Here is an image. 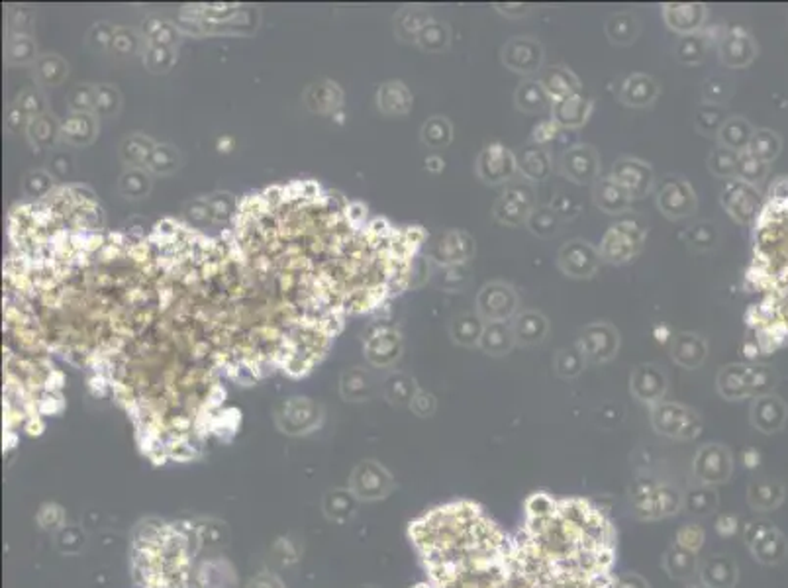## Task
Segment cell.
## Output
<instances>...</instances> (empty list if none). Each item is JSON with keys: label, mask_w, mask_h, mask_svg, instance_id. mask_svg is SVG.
Instances as JSON below:
<instances>
[{"label": "cell", "mask_w": 788, "mask_h": 588, "mask_svg": "<svg viewBox=\"0 0 788 588\" xmlns=\"http://www.w3.org/2000/svg\"><path fill=\"white\" fill-rule=\"evenodd\" d=\"M631 514L644 522L675 516L683 508V494L675 486L655 483L649 478H638L630 488Z\"/></svg>", "instance_id": "obj_1"}, {"label": "cell", "mask_w": 788, "mask_h": 588, "mask_svg": "<svg viewBox=\"0 0 788 588\" xmlns=\"http://www.w3.org/2000/svg\"><path fill=\"white\" fill-rule=\"evenodd\" d=\"M716 532L719 535H726V537L735 535L739 532L737 518L732 516V514H722V516L716 519Z\"/></svg>", "instance_id": "obj_54"}, {"label": "cell", "mask_w": 788, "mask_h": 588, "mask_svg": "<svg viewBox=\"0 0 788 588\" xmlns=\"http://www.w3.org/2000/svg\"><path fill=\"white\" fill-rule=\"evenodd\" d=\"M592 199H595V204L598 208L606 214L626 212L631 204L630 192L624 189V186L612 179V176L610 179H600L595 184V189H592Z\"/></svg>", "instance_id": "obj_25"}, {"label": "cell", "mask_w": 788, "mask_h": 588, "mask_svg": "<svg viewBox=\"0 0 788 588\" xmlns=\"http://www.w3.org/2000/svg\"><path fill=\"white\" fill-rule=\"evenodd\" d=\"M747 502L759 512H771L784 502V486L773 478H755L749 483Z\"/></svg>", "instance_id": "obj_22"}, {"label": "cell", "mask_w": 788, "mask_h": 588, "mask_svg": "<svg viewBox=\"0 0 788 588\" xmlns=\"http://www.w3.org/2000/svg\"><path fill=\"white\" fill-rule=\"evenodd\" d=\"M657 94H659V86L654 78H651L649 75L636 73V75L628 77L624 85H621L620 101L628 106L644 108V106L654 104Z\"/></svg>", "instance_id": "obj_27"}, {"label": "cell", "mask_w": 788, "mask_h": 588, "mask_svg": "<svg viewBox=\"0 0 788 588\" xmlns=\"http://www.w3.org/2000/svg\"><path fill=\"white\" fill-rule=\"evenodd\" d=\"M528 228L532 233L541 235V238H549V235L557 233L559 230V216L557 212L549 208V206H540V208H533L530 218H528Z\"/></svg>", "instance_id": "obj_42"}, {"label": "cell", "mask_w": 788, "mask_h": 588, "mask_svg": "<svg viewBox=\"0 0 788 588\" xmlns=\"http://www.w3.org/2000/svg\"><path fill=\"white\" fill-rule=\"evenodd\" d=\"M484 326L486 323L479 314H461V316L455 318L451 323V338L455 343H461V346L467 347L479 346Z\"/></svg>", "instance_id": "obj_36"}, {"label": "cell", "mask_w": 788, "mask_h": 588, "mask_svg": "<svg viewBox=\"0 0 788 588\" xmlns=\"http://www.w3.org/2000/svg\"><path fill=\"white\" fill-rule=\"evenodd\" d=\"M698 578L704 588H735L739 571L735 561L729 557L714 555L700 563Z\"/></svg>", "instance_id": "obj_18"}, {"label": "cell", "mask_w": 788, "mask_h": 588, "mask_svg": "<svg viewBox=\"0 0 788 588\" xmlns=\"http://www.w3.org/2000/svg\"><path fill=\"white\" fill-rule=\"evenodd\" d=\"M533 210V189L530 183H510L494 204V218L504 225H522Z\"/></svg>", "instance_id": "obj_7"}, {"label": "cell", "mask_w": 788, "mask_h": 588, "mask_svg": "<svg viewBox=\"0 0 788 588\" xmlns=\"http://www.w3.org/2000/svg\"><path fill=\"white\" fill-rule=\"evenodd\" d=\"M514 343H516V338H514L512 326H508L506 322H491L484 326L479 347L492 357H502V355H506V353H510Z\"/></svg>", "instance_id": "obj_31"}, {"label": "cell", "mask_w": 788, "mask_h": 588, "mask_svg": "<svg viewBox=\"0 0 788 588\" xmlns=\"http://www.w3.org/2000/svg\"><path fill=\"white\" fill-rule=\"evenodd\" d=\"M518 310V294L510 284L494 281L484 284L476 297V314L484 322H506Z\"/></svg>", "instance_id": "obj_6"}, {"label": "cell", "mask_w": 788, "mask_h": 588, "mask_svg": "<svg viewBox=\"0 0 788 588\" xmlns=\"http://www.w3.org/2000/svg\"><path fill=\"white\" fill-rule=\"evenodd\" d=\"M556 372L563 379H575L581 375L582 367H585V355H582L577 346L565 347L557 351L556 361H553Z\"/></svg>", "instance_id": "obj_41"}, {"label": "cell", "mask_w": 788, "mask_h": 588, "mask_svg": "<svg viewBox=\"0 0 788 588\" xmlns=\"http://www.w3.org/2000/svg\"><path fill=\"white\" fill-rule=\"evenodd\" d=\"M786 406L778 396H759L751 406V424L763 434H773L784 426Z\"/></svg>", "instance_id": "obj_21"}, {"label": "cell", "mask_w": 788, "mask_h": 588, "mask_svg": "<svg viewBox=\"0 0 788 588\" xmlns=\"http://www.w3.org/2000/svg\"><path fill=\"white\" fill-rule=\"evenodd\" d=\"M612 179L624 186L631 199H644L654 189V171H651V167L639 159H631V157H624V159L614 163Z\"/></svg>", "instance_id": "obj_15"}, {"label": "cell", "mask_w": 788, "mask_h": 588, "mask_svg": "<svg viewBox=\"0 0 788 588\" xmlns=\"http://www.w3.org/2000/svg\"><path fill=\"white\" fill-rule=\"evenodd\" d=\"M512 331L516 343H522V346H538V343L548 338L549 323L541 312L528 310L514 318Z\"/></svg>", "instance_id": "obj_23"}, {"label": "cell", "mask_w": 788, "mask_h": 588, "mask_svg": "<svg viewBox=\"0 0 788 588\" xmlns=\"http://www.w3.org/2000/svg\"><path fill=\"white\" fill-rule=\"evenodd\" d=\"M718 137H719V145L726 147V150L743 153L747 151L749 143H751L753 130L743 118H729V120H726V124L722 126V130L718 132Z\"/></svg>", "instance_id": "obj_33"}, {"label": "cell", "mask_w": 788, "mask_h": 588, "mask_svg": "<svg viewBox=\"0 0 788 588\" xmlns=\"http://www.w3.org/2000/svg\"><path fill=\"white\" fill-rule=\"evenodd\" d=\"M540 83L543 88H546V93L553 102H559L563 98L581 94L579 78L565 67H549L548 71L541 73Z\"/></svg>", "instance_id": "obj_24"}, {"label": "cell", "mask_w": 788, "mask_h": 588, "mask_svg": "<svg viewBox=\"0 0 788 588\" xmlns=\"http://www.w3.org/2000/svg\"><path fill=\"white\" fill-rule=\"evenodd\" d=\"M577 347L585 355V359L592 363H606L618 353L620 333L606 322L590 323L579 338Z\"/></svg>", "instance_id": "obj_8"}, {"label": "cell", "mask_w": 788, "mask_h": 588, "mask_svg": "<svg viewBox=\"0 0 788 588\" xmlns=\"http://www.w3.org/2000/svg\"><path fill=\"white\" fill-rule=\"evenodd\" d=\"M412 410L422 418L432 416L435 410V398L432 395H426V392H416V396L412 400Z\"/></svg>", "instance_id": "obj_53"}, {"label": "cell", "mask_w": 788, "mask_h": 588, "mask_svg": "<svg viewBox=\"0 0 788 588\" xmlns=\"http://www.w3.org/2000/svg\"><path fill=\"white\" fill-rule=\"evenodd\" d=\"M778 150H781V142H778V137L768 130H761V132L753 134L751 143H749V147H747V151L763 163L775 159V157L778 155Z\"/></svg>", "instance_id": "obj_43"}, {"label": "cell", "mask_w": 788, "mask_h": 588, "mask_svg": "<svg viewBox=\"0 0 788 588\" xmlns=\"http://www.w3.org/2000/svg\"><path fill=\"white\" fill-rule=\"evenodd\" d=\"M775 372L768 367H749V390L751 396H765L775 387Z\"/></svg>", "instance_id": "obj_51"}, {"label": "cell", "mask_w": 788, "mask_h": 588, "mask_svg": "<svg viewBox=\"0 0 788 588\" xmlns=\"http://www.w3.org/2000/svg\"><path fill=\"white\" fill-rule=\"evenodd\" d=\"M718 392L727 400H742L751 396V390H749V367H724L718 372Z\"/></svg>", "instance_id": "obj_30"}, {"label": "cell", "mask_w": 788, "mask_h": 588, "mask_svg": "<svg viewBox=\"0 0 788 588\" xmlns=\"http://www.w3.org/2000/svg\"><path fill=\"white\" fill-rule=\"evenodd\" d=\"M683 508L696 516H708L716 512L718 508V493L714 486L698 485L696 488H690L686 494H683Z\"/></svg>", "instance_id": "obj_37"}, {"label": "cell", "mask_w": 788, "mask_h": 588, "mask_svg": "<svg viewBox=\"0 0 788 588\" xmlns=\"http://www.w3.org/2000/svg\"><path fill=\"white\" fill-rule=\"evenodd\" d=\"M722 204L729 212L734 220L749 224L751 220H757L759 216V194L753 191L751 184H747L739 179L727 181L722 191Z\"/></svg>", "instance_id": "obj_11"}, {"label": "cell", "mask_w": 788, "mask_h": 588, "mask_svg": "<svg viewBox=\"0 0 788 588\" xmlns=\"http://www.w3.org/2000/svg\"><path fill=\"white\" fill-rule=\"evenodd\" d=\"M657 206L667 218H686L696 210V194L685 179H670L659 191Z\"/></svg>", "instance_id": "obj_16"}, {"label": "cell", "mask_w": 788, "mask_h": 588, "mask_svg": "<svg viewBox=\"0 0 788 588\" xmlns=\"http://www.w3.org/2000/svg\"><path fill=\"white\" fill-rule=\"evenodd\" d=\"M734 473V457L722 444H706L696 451L693 461V475L698 485L718 486L729 480Z\"/></svg>", "instance_id": "obj_4"}, {"label": "cell", "mask_w": 788, "mask_h": 588, "mask_svg": "<svg viewBox=\"0 0 788 588\" xmlns=\"http://www.w3.org/2000/svg\"><path fill=\"white\" fill-rule=\"evenodd\" d=\"M496 8H499V12L510 18H520L530 12L528 4H496Z\"/></svg>", "instance_id": "obj_58"}, {"label": "cell", "mask_w": 788, "mask_h": 588, "mask_svg": "<svg viewBox=\"0 0 788 588\" xmlns=\"http://www.w3.org/2000/svg\"><path fill=\"white\" fill-rule=\"evenodd\" d=\"M394 488V480L386 469L381 465L367 461L362 467L355 470L353 477V493L359 498L377 500L385 498Z\"/></svg>", "instance_id": "obj_17"}, {"label": "cell", "mask_w": 788, "mask_h": 588, "mask_svg": "<svg viewBox=\"0 0 788 588\" xmlns=\"http://www.w3.org/2000/svg\"><path fill=\"white\" fill-rule=\"evenodd\" d=\"M502 63L516 73H533L543 63V47L532 37H512L502 47Z\"/></svg>", "instance_id": "obj_14"}, {"label": "cell", "mask_w": 788, "mask_h": 588, "mask_svg": "<svg viewBox=\"0 0 788 588\" xmlns=\"http://www.w3.org/2000/svg\"><path fill=\"white\" fill-rule=\"evenodd\" d=\"M177 230L179 228L171 220H163V222H159L158 225H155V232L165 235V238H175V233H177Z\"/></svg>", "instance_id": "obj_59"}, {"label": "cell", "mask_w": 788, "mask_h": 588, "mask_svg": "<svg viewBox=\"0 0 788 588\" xmlns=\"http://www.w3.org/2000/svg\"><path fill=\"white\" fill-rule=\"evenodd\" d=\"M590 110L592 104L582 94L563 98V101L553 102L551 106L553 122L563 127H581L589 120Z\"/></svg>", "instance_id": "obj_26"}, {"label": "cell", "mask_w": 788, "mask_h": 588, "mask_svg": "<svg viewBox=\"0 0 788 588\" xmlns=\"http://www.w3.org/2000/svg\"><path fill=\"white\" fill-rule=\"evenodd\" d=\"M475 240L465 232H451L442 241V261L447 265H459L475 255Z\"/></svg>", "instance_id": "obj_34"}, {"label": "cell", "mask_w": 788, "mask_h": 588, "mask_svg": "<svg viewBox=\"0 0 788 588\" xmlns=\"http://www.w3.org/2000/svg\"><path fill=\"white\" fill-rule=\"evenodd\" d=\"M735 173L739 176V181L753 184V183L761 181L763 176L767 175V165L763 161H759L757 157H753L749 151H743V153H739Z\"/></svg>", "instance_id": "obj_45"}, {"label": "cell", "mask_w": 788, "mask_h": 588, "mask_svg": "<svg viewBox=\"0 0 788 588\" xmlns=\"http://www.w3.org/2000/svg\"><path fill=\"white\" fill-rule=\"evenodd\" d=\"M639 20L631 12L612 14L606 22V36L616 45H631L639 37Z\"/></svg>", "instance_id": "obj_32"}, {"label": "cell", "mask_w": 788, "mask_h": 588, "mask_svg": "<svg viewBox=\"0 0 788 588\" xmlns=\"http://www.w3.org/2000/svg\"><path fill=\"white\" fill-rule=\"evenodd\" d=\"M616 588H649V584L644 576H639L636 573H626L616 578Z\"/></svg>", "instance_id": "obj_56"}, {"label": "cell", "mask_w": 788, "mask_h": 588, "mask_svg": "<svg viewBox=\"0 0 788 588\" xmlns=\"http://www.w3.org/2000/svg\"><path fill=\"white\" fill-rule=\"evenodd\" d=\"M695 122L700 134H718L722 130V126L726 124V110L724 106H716V104H700L696 108L695 114Z\"/></svg>", "instance_id": "obj_40"}, {"label": "cell", "mask_w": 788, "mask_h": 588, "mask_svg": "<svg viewBox=\"0 0 788 588\" xmlns=\"http://www.w3.org/2000/svg\"><path fill=\"white\" fill-rule=\"evenodd\" d=\"M737 159H739V153H735L732 150H726V147L719 145L712 153H710L708 167H710V171L718 176H729V175L735 173Z\"/></svg>", "instance_id": "obj_46"}, {"label": "cell", "mask_w": 788, "mask_h": 588, "mask_svg": "<svg viewBox=\"0 0 788 588\" xmlns=\"http://www.w3.org/2000/svg\"><path fill=\"white\" fill-rule=\"evenodd\" d=\"M548 104H549V96L540 81H536V78H528V81L520 83L518 91H516V106H518L520 110L528 114H538L546 110Z\"/></svg>", "instance_id": "obj_35"}, {"label": "cell", "mask_w": 788, "mask_h": 588, "mask_svg": "<svg viewBox=\"0 0 788 588\" xmlns=\"http://www.w3.org/2000/svg\"><path fill=\"white\" fill-rule=\"evenodd\" d=\"M420 44L426 49H432V52H440L450 44V32L443 24H427L420 34Z\"/></svg>", "instance_id": "obj_52"}, {"label": "cell", "mask_w": 788, "mask_h": 588, "mask_svg": "<svg viewBox=\"0 0 788 588\" xmlns=\"http://www.w3.org/2000/svg\"><path fill=\"white\" fill-rule=\"evenodd\" d=\"M422 137L427 145L445 147L451 142V124L445 118H434L422 130Z\"/></svg>", "instance_id": "obj_47"}, {"label": "cell", "mask_w": 788, "mask_h": 588, "mask_svg": "<svg viewBox=\"0 0 788 588\" xmlns=\"http://www.w3.org/2000/svg\"><path fill=\"white\" fill-rule=\"evenodd\" d=\"M630 390L639 402L655 406L667 395V375L654 363H644L631 372Z\"/></svg>", "instance_id": "obj_12"}, {"label": "cell", "mask_w": 788, "mask_h": 588, "mask_svg": "<svg viewBox=\"0 0 788 588\" xmlns=\"http://www.w3.org/2000/svg\"><path fill=\"white\" fill-rule=\"evenodd\" d=\"M708 10L704 4L688 3V4H665L663 18L670 29L680 34H696L706 22Z\"/></svg>", "instance_id": "obj_19"}, {"label": "cell", "mask_w": 788, "mask_h": 588, "mask_svg": "<svg viewBox=\"0 0 788 588\" xmlns=\"http://www.w3.org/2000/svg\"><path fill=\"white\" fill-rule=\"evenodd\" d=\"M755 45L743 29L732 28L719 42V59L727 67H745L753 61Z\"/></svg>", "instance_id": "obj_20"}, {"label": "cell", "mask_w": 788, "mask_h": 588, "mask_svg": "<svg viewBox=\"0 0 788 588\" xmlns=\"http://www.w3.org/2000/svg\"><path fill=\"white\" fill-rule=\"evenodd\" d=\"M706 341L696 333H680L670 346V357L680 367L696 369L706 359Z\"/></svg>", "instance_id": "obj_28"}, {"label": "cell", "mask_w": 788, "mask_h": 588, "mask_svg": "<svg viewBox=\"0 0 788 588\" xmlns=\"http://www.w3.org/2000/svg\"><path fill=\"white\" fill-rule=\"evenodd\" d=\"M685 241L696 251L712 249L718 241V233H716L714 224L700 222L696 225H690L685 233Z\"/></svg>", "instance_id": "obj_44"}, {"label": "cell", "mask_w": 788, "mask_h": 588, "mask_svg": "<svg viewBox=\"0 0 788 588\" xmlns=\"http://www.w3.org/2000/svg\"><path fill=\"white\" fill-rule=\"evenodd\" d=\"M525 514L528 518H549L557 514V500L548 493H533L525 500Z\"/></svg>", "instance_id": "obj_49"}, {"label": "cell", "mask_w": 788, "mask_h": 588, "mask_svg": "<svg viewBox=\"0 0 788 588\" xmlns=\"http://www.w3.org/2000/svg\"><path fill=\"white\" fill-rule=\"evenodd\" d=\"M732 96V83L726 81V77H712L708 78L703 86V98L706 104L722 106Z\"/></svg>", "instance_id": "obj_48"}, {"label": "cell", "mask_w": 788, "mask_h": 588, "mask_svg": "<svg viewBox=\"0 0 788 588\" xmlns=\"http://www.w3.org/2000/svg\"><path fill=\"white\" fill-rule=\"evenodd\" d=\"M706 532L698 524H685L677 532V545L688 549L693 553H700V549L704 547Z\"/></svg>", "instance_id": "obj_50"}, {"label": "cell", "mask_w": 788, "mask_h": 588, "mask_svg": "<svg viewBox=\"0 0 788 588\" xmlns=\"http://www.w3.org/2000/svg\"><path fill=\"white\" fill-rule=\"evenodd\" d=\"M557 130H559V126L553 122V120L541 122V124H538L536 127H533V137H536L538 142H549V140H553V137L557 135Z\"/></svg>", "instance_id": "obj_55"}, {"label": "cell", "mask_w": 788, "mask_h": 588, "mask_svg": "<svg viewBox=\"0 0 788 588\" xmlns=\"http://www.w3.org/2000/svg\"><path fill=\"white\" fill-rule=\"evenodd\" d=\"M404 241H406V245L408 248L412 249V253H416V249L420 248V243L424 241V232L418 228H408L406 232H404Z\"/></svg>", "instance_id": "obj_57"}, {"label": "cell", "mask_w": 788, "mask_h": 588, "mask_svg": "<svg viewBox=\"0 0 788 588\" xmlns=\"http://www.w3.org/2000/svg\"><path fill=\"white\" fill-rule=\"evenodd\" d=\"M651 426L659 436L670 439H696L703 434V418L698 412L677 402H659L651 406Z\"/></svg>", "instance_id": "obj_2"}, {"label": "cell", "mask_w": 788, "mask_h": 588, "mask_svg": "<svg viewBox=\"0 0 788 588\" xmlns=\"http://www.w3.org/2000/svg\"><path fill=\"white\" fill-rule=\"evenodd\" d=\"M698 553L688 551V549L677 543L670 545L663 557L665 573L670 578H675V581H688V578H693L698 573Z\"/></svg>", "instance_id": "obj_29"}, {"label": "cell", "mask_w": 788, "mask_h": 588, "mask_svg": "<svg viewBox=\"0 0 788 588\" xmlns=\"http://www.w3.org/2000/svg\"><path fill=\"white\" fill-rule=\"evenodd\" d=\"M42 429H44V424L40 421V418H34V420H30V424H28V431H30L32 436L40 434Z\"/></svg>", "instance_id": "obj_60"}, {"label": "cell", "mask_w": 788, "mask_h": 588, "mask_svg": "<svg viewBox=\"0 0 788 588\" xmlns=\"http://www.w3.org/2000/svg\"><path fill=\"white\" fill-rule=\"evenodd\" d=\"M518 167L528 181H546L551 173V157L546 150H528Z\"/></svg>", "instance_id": "obj_39"}, {"label": "cell", "mask_w": 788, "mask_h": 588, "mask_svg": "<svg viewBox=\"0 0 788 588\" xmlns=\"http://www.w3.org/2000/svg\"><path fill=\"white\" fill-rule=\"evenodd\" d=\"M644 240V232L634 222H620L608 230L598 253L608 263H626L639 253Z\"/></svg>", "instance_id": "obj_5"}, {"label": "cell", "mask_w": 788, "mask_h": 588, "mask_svg": "<svg viewBox=\"0 0 788 588\" xmlns=\"http://www.w3.org/2000/svg\"><path fill=\"white\" fill-rule=\"evenodd\" d=\"M743 539L751 555L763 565H778L788 555L784 535L768 522H749L743 527Z\"/></svg>", "instance_id": "obj_3"}, {"label": "cell", "mask_w": 788, "mask_h": 588, "mask_svg": "<svg viewBox=\"0 0 788 588\" xmlns=\"http://www.w3.org/2000/svg\"><path fill=\"white\" fill-rule=\"evenodd\" d=\"M559 267L573 279H587L597 273L600 253L585 240H573L559 251Z\"/></svg>", "instance_id": "obj_9"}, {"label": "cell", "mask_w": 788, "mask_h": 588, "mask_svg": "<svg viewBox=\"0 0 788 588\" xmlns=\"http://www.w3.org/2000/svg\"><path fill=\"white\" fill-rule=\"evenodd\" d=\"M561 171L573 183L589 184L598 176L600 157L592 145L579 143L561 157Z\"/></svg>", "instance_id": "obj_13"}, {"label": "cell", "mask_w": 788, "mask_h": 588, "mask_svg": "<svg viewBox=\"0 0 788 588\" xmlns=\"http://www.w3.org/2000/svg\"><path fill=\"white\" fill-rule=\"evenodd\" d=\"M708 45H710V42H708L706 34H700V32L686 34L678 39V44L675 47L677 59L685 65H696L700 61H704Z\"/></svg>", "instance_id": "obj_38"}, {"label": "cell", "mask_w": 788, "mask_h": 588, "mask_svg": "<svg viewBox=\"0 0 788 588\" xmlns=\"http://www.w3.org/2000/svg\"><path fill=\"white\" fill-rule=\"evenodd\" d=\"M516 169H518V161H516L514 153L499 143L484 147L476 159V173L489 184L510 181Z\"/></svg>", "instance_id": "obj_10"}]
</instances>
